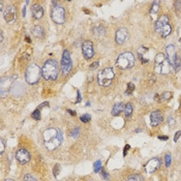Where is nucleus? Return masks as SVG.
Returning a JSON list of instances; mask_svg holds the SVG:
<instances>
[{"label":"nucleus","mask_w":181,"mask_h":181,"mask_svg":"<svg viewBox=\"0 0 181 181\" xmlns=\"http://www.w3.org/2000/svg\"><path fill=\"white\" fill-rule=\"evenodd\" d=\"M43 140L46 148L50 151H53L61 145L63 136L59 129L48 128L43 132Z\"/></svg>","instance_id":"1"},{"label":"nucleus","mask_w":181,"mask_h":181,"mask_svg":"<svg viewBox=\"0 0 181 181\" xmlns=\"http://www.w3.org/2000/svg\"><path fill=\"white\" fill-rule=\"evenodd\" d=\"M41 74L46 80L55 81L59 76V64L56 60L49 59L45 62V64L41 68Z\"/></svg>","instance_id":"2"},{"label":"nucleus","mask_w":181,"mask_h":181,"mask_svg":"<svg viewBox=\"0 0 181 181\" xmlns=\"http://www.w3.org/2000/svg\"><path fill=\"white\" fill-rule=\"evenodd\" d=\"M154 71L158 75H168L171 71V63L162 53L156 55L154 59Z\"/></svg>","instance_id":"3"},{"label":"nucleus","mask_w":181,"mask_h":181,"mask_svg":"<svg viewBox=\"0 0 181 181\" xmlns=\"http://www.w3.org/2000/svg\"><path fill=\"white\" fill-rule=\"evenodd\" d=\"M155 32L161 34L162 37H167L171 34L172 32V27L170 25V20L167 15H162L161 18L155 22L154 25Z\"/></svg>","instance_id":"4"},{"label":"nucleus","mask_w":181,"mask_h":181,"mask_svg":"<svg viewBox=\"0 0 181 181\" xmlns=\"http://www.w3.org/2000/svg\"><path fill=\"white\" fill-rule=\"evenodd\" d=\"M41 76H43L41 69L37 64L29 65L26 69L25 79H26V82L28 84H36L40 81Z\"/></svg>","instance_id":"5"},{"label":"nucleus","mask_w":181,"mask_h":181,"mask_svg":"<svg viewBox=\"0 0 181 181\" xmlns=\"http://www.w3.org/2000/svg\"><path fill=\"white\" fill-rule=\"evenodd\" d=\"M135 56L131 52H124L120 54L116 60V65L121 69L131 68L135 65Z\"/></svg>","instance_id":"6"},{"label":"nucleus","mask_w":181,"mask_h":181,"mask_svg":"<svg viewBox=\"0 0 181 181\" xmlns=\"http://www.w3.org/2000/svg\"><path fill=\"white\" fill-rule=\"evenodd\" d=\"M115 78V74H114L113 68L111 67H107L105 69H102L101 71H99L98 76H97V82L101 86H109L112 81Z\"/></svg>","instance_id":"7"},{"label":"nucleus","mask_w":181,"mask_h":181,"mask_svg":"<svg viewBox=\"0 0 181 181\" xmlns=\"http://www.w3.org/2000/svg\"><path fill=\"white\" fill-rule=\"evenodd\" d=\"M60 67H61V71L64 76H67L72 68V61H71V54H69L67 50L63 51Z\"/></svg>","instance_id":"8"},{"label":"nucleus","mask_w":181,"mask_h":181,"mask_svg":"<svg viewBox=\"0 0 181 181\" xmlns=\"http://www.w3.org/2000/svg\"><path fill=\"white\" fill-rule=\"evenodd\" d=\"M51 18L56 24H63L65 22V10L59 5L53 6L51 11Z\"/></svg>","instance_id":"9"},{"label":"nucleus","mask_w":181,"mask_h":181,"mask_svg":"<svg viewBox=\"0 0 181 181\" xmlns=\"http://www.w3.org/2000/svg\"><path fill=\"white\" fill-rule=\"evenodd\" d=\"M3 18L4 20L6 21L7 23H14L15 21H16V18H17V11H16V7L14 6V5H7V6H5L3 13Z\"/></svg>","instance_id":"10"},{"label":"nucleus","mask_w":181,"mask_h":181,"mask_svg":"<svg viewBox=\"0 0 181 181\" xmlns=\"http://www.w3.org/2000/svg\"><path fill=\"white\" fill-rule=\"evenodd\" d=\"M82 52L86 59L92 58L94 55V49H93V44L90 41H84L82 45Z\"/></svg>","instance_id":"11"},{"label":"nucleus","mask_w":181,"mask_h":181,"mask_svg":"<svg viewBox=\"0 0 181 181\" xmlns=\"http://www.w3.org/2000/svg\"><path fill=\"white\" fill-rule=\"evenodd\" d=\"M11 78H2L0 82V95L1 97H4L10 92L11 86Z\"/></svg>","instance_id":"12"},{"label":"nucleus","mask_w":181,"mask_h":181,"mask_svg":"<svg viewBox=\"0 0 181 181\" xmlns=\"http://www.w3.org/2000/svg\"><path fill=\"white\" fill-rule=\"evenodd\" d=\"M159 167H161V161H159V158H151L146 164V166H145V170H146L147 173L152 174V173H154Z\"/></svg>","instance_id":"13"},{"label":"nucleus","mask_w":181,"mask_h":181,"mask_svg":"<svg viewBox=\"0 0 181 181\" xmlns=\"http://www.w3.org/2000/svg\"><path fill=\"white\" fill-rule=\"evenodd\" d=\"M127 38H128V31H127V29H126V28H120V29L117 30L116 35H115L116 44H118V45L124 44Z\"/></svg>","instance_id":"14"},{"label":"nucleus","mask_w":181,"mask_h":181,"mask_svg":"<svg viewBox=\"0 0 181 181\" xmlns=\"http://www.w3.org/2000/svg\"><path fill=\"white\" fill-rule=\"evenodd\" d=\"M16 158L19 161L20 164L24 165V164H27V162L30 161V154L26 149L20 148L16 152Z\"/></svg>","instance_id":"15"},{"label":"nucleus","mask_w":181,"mask_h":181,"mask_svg":"<svg viewBox=\"0 0 181 181\" xmlns=\"http://www.w3.org/2000/svg\"><path fill=\"white\" fill-rule=\"evenodd\" d=\"M164 120V116H162V113L161 111H153L150 115V121H151V125L152 126H157L162 122Z\"/></svg>","instance_id":"16"},{"label":"nucleus","mask_w":181,"mask_h":181,"mask_svg":"<svg viewBox=\"0 0 181 181\" xmlns=\"http://www.w3.org/2000/svg\"><path fill=\"white\" fill-rule=\"evenodd\" d=\"M166 56H167L168 60L170 61L171 65H173L175 63V60L177 58V54H176V50H175V47L173 45H169L166 48Z\"/></svg>","instance_id":"17"},{"label":"nucleus","mask_w":181,"mask_h":181,"mask_svg":"<svg viewBox=\"0 0 181 181\" xmlns=\"http://www.w3.org/2000/svg\"><path fill=\"white\" fill-rule=\"evenodd\" d=\"M31 13L34 19H41L44 16V8L40 4H34L31 7Z\"/></svg>","instance_id":"18"},{"label":"nucleus","mask_w":181,"mask_h":181,"mask_svg":"<svg viewBox=\"0 0 181 181\" xmlns=\"http://www.w3.org/2000/svg\"><path fill=\"white\" fill-rule=\"evenodd\" d=\"M124 107H125V105H123L122 102H117V104H115L112 109V115L118 116L122 111H124Z\"/></svg>","instance_id":"19"},{"label":"nucleus","mask_w":181,"mask_h":181,"mask_svg":"<svg viewBox=\"0 0 181 181\" xmlns=\"http://www.w3.org/2000/svg\"><path fill=\"white\" fill-rule=\"evenodd\" d=\"M32 33H33V35H34L35 37H37V38L43 37V36H44V29H43V27H41V25L34 26V27H33V29H32Z\"/></svg>","instance_id":"20"},{"label":"nucleus","mask_w":181,"mask_h":181,"mask_svg":"<svg viewBox=\"0 0 181 181\" xmlns=\"http://www.w3.org/2000/svg\"><path fill=\"white\" fill-rule=\"evenodd\" d=\"M132 105L131 104V102H127V104L125 105L124 107V115H125V118L126 119H129L132 115Z\"/></svg>","instance_id":"21"},{"label":"nucleus","mask_w":181,"mask_h":181,"mask_svg":"<svg viewBox=\"0 0 181 181\" xmlns=\"http://www.w3.org/2000/svg\"><path fill=\"white\" fill-rule=\"evenodd\" d=\"M93 33L96 36H102L106 34V29L101 26H95L93 28Z\"/></svg>","instance_id":"22"},{"label":"nucleus","mask_w":181,"mask_h":181,"mask_svg":"<svg viewBox=\"0 0 181 181\" xmlns=\"http://www.w3.org/2000/svg\"><path fill=\"white\" fill-rule=\"evenodd\" d=\"M127 181H144V178L139 174H131L128 176Z\"/></svg>","instance_id":"23"},{"label":"nucleus","mask_w":181,"mask_h":181,"mask_svg":"<svg viewBox=\"0 0 181 181\" xmlns=\"http://www.w3.org/2000/svg\"><path fill=\"white\" fill-rule=\"evenodd\" d=\"M173 66H174L175 71L178 72L180 71V69H181V58H180V57L177 56V58H176V60H175V63L173 64Z\"/></svg>","instance_id":"24"},{"label":"nucleus","mask_w":181,"mask_h":181,"mask_svg":"<svg viewBox=\"0 0 181 181\" xmlns=\"http://www.w3.org/2000/svg\"><path fill=\"white\" fill-rule=\"evenodd\" d=\"M172 97V92H170V91H166L165 93H162V96H161V101H169Z\"/></svg>","instance_id":"25"},{"label":"nucleus","mask_w":181,"mask_h":181,"mask_svg":"<svg viewBox=\"0 0 181 181\" xmlns=\"http://www.w3.org/2000/svg\"><path fill=\"white\" fill-rule=\"evenodd\" d=\"M31 117L34 120H41V111L40 109H36L33 111V113L31 114Z\"/></svg>","instance_id":"26"},{"label":"nucleus","mask_w":181,"mask_h":181,"mask_svg":"<svg viewBox=\"0 0 181 181\" xmlns=\"http://www.w3.org/2000/svg\"><path fill=\"white\" fill-rule=\"evenodd\" d=\"M102 170V168H101V162L99 161H96L94 162V172L95 173H101V171Z\"/></svg>","instance_id":"27"},{"label":"nucleus","mask_w":181,"mask_h":181,"mask_svg":"<svg viewBox=\"0 0 181 181\" xmlns=\"http://www.w3.org/2000/svg\"><path fill=\"white\" fill-rule=\"evenodd\" d=\"M158 7H159V1H154V2H153L152 8H151V14H157Z\"/></svg>","instance_id":"28"},{"label":"nucleus","mask_w":181,"mask_h":181,"mask_svg":"<svg viewBox=\"0 0 181 181\" xmlns=\"http://www.w3.org/2000/svg\"><path fill=\"white\" fill-rule=\"evenodd\" d=\"M80 119L83 123H88L90 120H91V116H90L89 114H84V115L81 116Z\"/></svg>","instance_id":"29"},{"label":"nucleus","mask_w":181,"mask_h":181,"mask_svg":"<svg viewBox=\"0 0 181 181\" xmlns=\"http://www.w3.org/2000/svg\"><path fill=\"white\" fill-rule=\"evenodd\" d=\"M171 162H172V157H171V154L170 153H168V154L165 155V164H166V167L169 168L171 166Z\"/></svg>","instance_id":"30"},{"label":"nucleus","mask_w":181,"mask_h":181,"mask_svg":"<svg viewBox=\"0 0 181 181\" xmlns=\"http://www.w3.org/2000/svg\"><path fill=\"white\" fill-rule=\"evenodd\" d=\"M135 90V85L132 83H128L127 84V89H126V94H131V93Z\"/></svg>","instance_id":"31"},{"label":"nucleus","mask_w":181,"mask_h":181,"mask_svg":"<svg viewBox=\"0 0 181 181\" xmlns=\"http://www.w3.org/2000/svg\"><path fill=\"white\" fill-rule=\"evenodd\" d=\"M23 181H36V179L31 174H26L23 178Z\"/></svg>","instance_id":"32"},{"label":"nucleus","mask_w":181,"mask_h":181,"mask_svg":"<svg viewBox=\"0 0 181 181\" xmlns=\"http://www.w3.org/2000/svg\"><path fill=\"white\" fill-rule=\"evenodd\" d=\"M175 10H176V13L178 15L181 14V1H176L175 2Z\"/></svg>","instance_id":"33"},{"label":"nucleus","mask_w":181,"mask_h":181,"mask_svg":"<svg viewBox=\"0 0 181 181\" xmlns=\"http://www.w3.org/2000/svg\"><path fill=\"white\" fill-rule=\"evenodd\" d=\"M79 134H80V128L79 127H76L75 129H72V131H71V136L72 138H77L78 136H79Z\"/></svg>","instance_id":"34"},{"label":"nucleus","mask_w":181,"mask_h":181,"mask_svg":"<svg viewBox=\"0 0 181 181\" xmlns=\"http://www.w3.org/2000/svg\"><path fill=\"white\" fill-rule=\"evenodd\" d=\"M59 170H60V166L56 165L55 167H54V176L55 177H57V175L59 174Z\"/></svg>","instance_id":"35"},{"label":"nucleus","mask_w":181,"mask_h":181,"mask_svg":"<svg viewBox=\"0 0 181 181\" xmlns=\"http://www.w3.org/2000/svg\"><path fill=\"white\" fill-rule=\"evenodd\" d=\"M101 176H102V178H104V179H106V180H108L109 179V178H110V177H109V174L107 173V172H106L105 170H104V169H102V170L101 171Z\"/></svg>","instance_id":"36"},{"label":"nucleus","mask_w":181,"mask_h":181,"mask_svg":"<svg viewBox=\"0 0 181 181\" xmlns=\"http://www.w3.org/2000/svg\"><path fill=\"white\" fill-rule=\"evenodd\" d=\"M0 145H1V147H0V154H2L4 151V148H5V145H4V142L3 140L0 141Z\"/></svg>","instance_id":"37"},{"label":"nucleus","mask_w":181,"mask_h":181,"mask_svg":"<svg viewBox=\"0 0 181 181\" xmlns=\"http://www.w3.org/2000/svg\"><path fill=\"white\" fill-rule=\"evenodd\" d=\"M98 65H99L98 61H95V62H93L92 64L89 66V68H90V69H94V68H96V67H97Z\"/></svg>","instance_id":"38"},{"label":"nucleus","mask_w":181,"mask_h":181,"mask_svg":"<svg viewBox=\"0 0 181 181\" xmlns=\"http://www.w3.org/2000/svg\"><path fill=\"white\" fill-rule=\"evenodd\" d=\"M168 122H169V126H173L175 124V120L172 118V117H169Z\"/></svg>","instance_id":"39"},{"label":"nucleus","mask_w":181,"mask_h":181,"mask_svg":"<svg viewBox=\"0 0 181 181\" xmlns=\"http://www.w3.org/2000/svg\"><path fill=\"white\" fill-rule=\"evenodd\" d=\"M181 136V131H177L176 132V135H175V137H174V141L175 142H177V140H178V138H179Z\"/></svg>","instance_id":"40"},{"label":"nucleus","mask_w":181,"mask_h":181,"mask_svg":"<svg viewBox=\"0 0 181 181\" xmlns=\"http://www.w3.org/2000/svg\"><path fill=\"white\" fill-rule=\"evenodd\" d=\"M158 139H161V140H162V141H166V140H168L169 137H168V136H165V137H162V136H159Z\"/></svg>","instance_id":"41"},{"label":"nucleus","mask_w":181,"mask_h":181,"mask_svg":"<svg viewBox=\"0 0 181 181\" xmlns=\"http://www.w3.org/2000/svg\"><path fill=\"white\" fill-rule=\"evenodd\" d=\"M128 149H129V145H126L125 148H124V152H123V155H126V153H127Z\"/></svg>","instance_id":"42"},{"label":"nucleus","mask_w":181,"mask_h":181,"mask_svg":"<svg viewBox=\"0 0 181 181\" xmlns=\"http://www.w3.org/2000/svg\"><path fill=\"white\" fill-rule=\"evenodd\" d=\"M45 106H49V102H48V101L43 102V104H41V105H40V108H41H41H44ZM40 108H38V109H40Z\"/></svg>","instance_id":"43"},{"label":"nucleus","mask_w":181,"mask_h":181,"mask_svg":"<svg viewBox=\"0 0 181 181\" xmlns=\"http://www.w3.org/2000/svg\"><path fill=\"white\" fill-rule=\"evenodd\" d=\"M67 112H68L69 114H71V116H76V112H75V111H71V110H69V109H68Z\"/></svg>","instance_id":"44"},{"label":"nucleus","mask_w":181,"mask_h":181,"mask_svg":"<svg viewBox=\"0 0 181 181\" xmlns=\"http://www.w3.org/2000/svg\"><path fill=\"white\" fill-rule=\"evenodd\" d=\"M81 101V94H80V91L78 90V101H77V102H79Z\"/></svg>","instance_id":"45"},{"label":"nucleus","mask_w":181,"mask_h":181,"mask_svg":"<svg viewBox=\"0 0 181 181\" xmlns=\"http://www.w3.org/2000/svg\"><path fill=\"white\" fill-rule=\"evenodd\" d=\"M22 13H23V17H25V16H26V7H25V6H24L23 11H22Z\"/></svg>","instance_id":"46"},{"label":"nucleus","mask_w":181,"mask_h":181,"mask_svg":"<svg viewBox=\"0 0 181 181\" xmlns=\"http://www.w3.org/2000/svg\"><path fill=\"white\" fill-rule=\"evenodd\" d=\"M0 35H1V43H3V34H2V32L0 33Z\"/></svg>","instance_id":"47"},{"label":"nucleus","mask_w":181,"mask_h":181,"mask_svg":"<svg viewBox=\"0 0 181 181\" xmlns=\"http://www.w3.org/2000/svg\"><path fill=\"white\" fill-rule=\"evenodd\" d=\"M5 181H14V180H13V179H6Z\"/></svg>","instance_id":"48"},{"label":"nucleus","mask_w":181,"mask_h":181,"mask_svg":"<svg viewBox=\"0 0 181 181\" xmlns=\"http://www.w3.org/2000/svg\"><path fill=\"white\" fill-rule=\"evenodd\" d=\"M88 181H92V180H88Z\"/></svg>","instance_id":"49"}]
</instances>
